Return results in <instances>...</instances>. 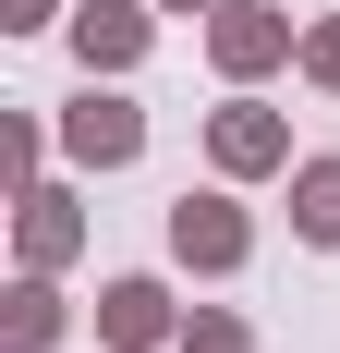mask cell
<instances>
[{
    "instance_id": "1",
    "label": "cell",
    "mask_w": 340,
    "mask_h": 353,
    "mask_svg": "<svg viewBox=\"0 0 340 353\" xmlns=\"http://www.w3.org/2000/svg\"><path fill=\"white\" fill-rule=\"evenodd\" d=\"M206 61L231 73V85L279 73V61H292V12H268V0H231V12H206Z\"/></svg>"
},
{
    "instance_id": "2",
    "label": "cell",
    "mask_w": 340,
    "mask_h": 353,
    "mask_svg": "<svg viewBox=\"0 0 340 353\" xmlns=\"http://www.w3.org/2000/svg\"><path fill=\"white\" fill-rule=\"evenodd\" d=\"M61 146H73V159H85V171H122V159H134V146H146V110L122 98V85H98V73H85V98L61 110Z\"/></svg>"
},
{
    "instance_id": "3",
    "label": "cell",
    "mask_w": 340,
    "mask_h": 353,
    "mask_svg": "<svg viewBox=\"0 0 340 353\" xmlns=\"http://www.w3.org/2000/svg\"><path fill=\"white\" fill-rule=\"evenodd\" d=\"M170 256L219 281V268H243V256H255V219H243L231 195H182V208H170Z\"/></svg>"
},
{
    "instance_id": "4",
    "label": "cell",
    "mask_w": 340,
    "mask_h": 353,
    "mask_svg": "<svg viewBox=\"0 0 340 353\" xmlns=\"http://www.w3.org/2000/svg\"><path fill=\"white\" fill-rule=\"evenodd\" d=\"M146 37H158L146 0H85V12H73V61H85V73H134Z\"/></svg>"
},
{
    "instance_id": "5",
    "label": "cell",
    "mask_w": 340,
    "mask_h": 353,
    "mask_svg": "<svg viewBox=\"0 0 340 353\" xmlns=\"http://www.w3.org/2000/svg\"><path fill=\"white\" fill-rule=\"evenodd\" d=\"M206 159H219L231 183H255V171H279V159H292V134H279V110H255V98H231L219 122H206Z\"/></svg>"
},
{
    "instance_id": "6",
    "label": "cell",
    "mask_w": 340,
    "mask_h": 353,
    "mask_svg": "<svg viewBox=\"0 0 340 353\" xmlns=\"http://www.w3.org/2000/svg\"><path fill=\"white\" fill-rule=\"evenodd\" d=\"M98 341L146 353V341H182V317H170V292H158V281H109V292H98Z\"/></svg>"
},
{
    "instance_id": "7",
    "label": "cell",
    "mask_w": 340,
    "mask_h": 353,
    "mask_svg": "<svg viewBox=\"0 0 340 353\" xmlns=\"http://www.w3.org/2000/svg\"><path fill=\"white\" fill-rule=\"evenodd\" d=\"M73 244H85V219H73V195H49V183H25V268H61Z\"/></svg>"
},
{
    "instance_id": "8",
    "label": "cell",
    "mask_w": 340,
    "mask_h": 353,
    "mask_svg": "<svg viewBox=\"0 0 340 353\" xmlns=\"http://www.w3.org/2000/svg\"><path fill=\"white\" fill-rule=\"evenodd\" d=\"M0 329H12V353H49V341H61V292H49V268H25V281H12Z\"/></svg>"
},
{
    "instance_id": "9",
    "label": "cell",
    "mask_w": 340,
    "mask_h": 353,
    "mask_svg": "<svg viewBox=\"0 0 340 353\" xmlns=\"http://www.w3.org/2000/svg\"><path fill=\"white\" fill-rule=\"evenodd\" d=\"M292 232L304 244H340V159H304L292 171Z\"/></svg>"
},
{
    "instance_id": "10",
    "label": "cell",
    "mask_w": 340,
    "mask_h": 353,
    "mask_svg": "<svg viewBox=\"0 0 340 353\" xmlns=\"http://www.w3.org/2000/svg\"><path fill=\"white\" fill-rule=\"evenodd\" d=\"M182 353H255V329H243L231 305H195V317H182Z\"/></svg>"
},
{
    "instance_id": "11",
    "label": "cell",
    "mask_w": 340,
    "mask_h": 353,
    "mask_svg": "<svg viewBox=\"0 0 340 353\" xmlns=\"http://www.w3.org/2000/svg\"><path fill=\"white\" fill-rule=\"evenodd\" d=\"M304 73H316V85H328V98H340V12H328V25L304 37Z\"/></svg>"
},
{
    "instance_id": "12",
    "label": "cell",
    "mask_w": 340,
    "mask_h": 353,
    "mask_svg": "<svg viewBox=\"0 0 340 353\" xmlns=\"http://www.w3.org/2000/svg\"><path fill=\"white\" fill-rule=\"evenodd\" d=\"M49 12H61V0H0V25H49Z\"/></svg>"
},
{
    "instance_id": "13",
    "label": "cell",
    "mask_w": 340,
    "mask_h": 353,
    "mask_svg": "<svg viewBox=\"0 0 340 353\" xmlns=\"http://www.w3.org/2000/svg\"><path fill=\"white\" fill-rule=\"evenodd\" d=\"M158 12H206V0H158Z\"/></svg>"
}]
</instances>
